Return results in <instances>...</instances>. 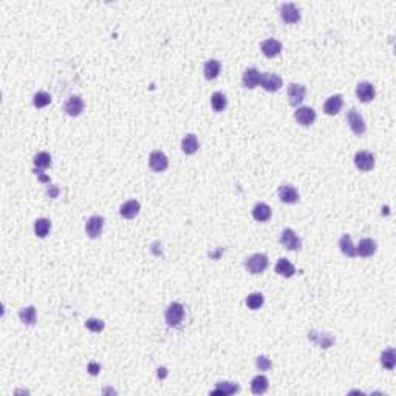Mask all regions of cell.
<instances>
[{
  "label": "cell",
  "instance_id": "cell-14",
  "mask_svg": "<svg viewBox=\"0 0 396 396\" xmlns=\"http://www.w3.org/2000/svg\"><path fill=\"white\" fill-rule=\"evenodd\" d=\"M260 48H262V53L266 57H275L282 51V44L279 41H275V39H266V41L260 44Z\"/></svg>",
  "mask_w": 396,
  "mask_h": 396
},
{
  "label": "cell",
  "instance_id": "cell-16",
  "mask_svg": "<svg viewBox=\"0 0 396 396\" xmlns=\"http://www.w3.org/2000/svg\"><path fill=\"white\" fill-rule=\"evenodd\" d=\"M344 105V99L341 95H334L331 98L326 99V102L323 105V110L326 115H330V116H334V115H338L341 112V108Z\"/></svg>",
  "mask_w": 396,
  "mask_h": 396
},
{
  "label": "cell",
  "instance_id": "cell-4",
  "mask_svg": "<svg viewBox=\"0 0 396 396\" xmlns=\"http://www.w3.org/2000/svg\"><path fill=\"white\" fill-rule=\"evenodd\" d=\"M280 243L290 251H299L302 249V242L297 237V234L293 229H285L280 235Z\"/></svg>",
  "mask_w": 396,
  "mask_h": 396
},
{
  "label": "cell",
  "instance_id": "cell-30",
  "mask_svg": "<svg viewBox=\"0 0 396 396\" xmlns=\"http://www.w3.org/2000/svg\"><path fill=\"white\" fill-rule=\"evenodd\" d=\"M50 229H51V223H50V220L47 219H37L36 223H34V232L37 237H41V239H44V237L48 235Z\"/></svg>",
  "mask_w": 396,
  "mask_h": 396
},
{
  "label": "cell",
  "instance_id": "cell-25",
  "mask_svg": "<svg viewBox=\"0 0 396 396\" xmlns=\"http://www.w3.org/2000/svg\"><path fill=\"white\" fill-rule=\"evenodd\" d=\"M181 148L186 155H192L198 150V140L195 135H186L181 141Z\"/></svg>",
  "mask_w": 396,
  "mask_h": 396
},
{
  "label": "cell",
  "instance_id": "cell-20",
  "mask_svg": "<svg viewBox=\"0 0 396 396\" xmlns=\"http://www.w3.org/2000/svg\"><path fill=\"white\" fill-rule=\"evenodd\" d=\"M252 217L257 222H268L271 219V207L266 203H257L252 209Z\"/></svg>",
  "mask_w": 396,
  "mask_h": 396
},
{
  "label": "cell",
  "instance_id": "cell-37",
  "mask_svg": "<svg viewBox=\"0 0 396 396\" xmlns=\"http://www.w3.org/2000/svg\"><path fill=\"white\" fill-rule=\"evenodd\" d=\"M87 370H88V373H90V374L96 376V374H98L99 371H101V365H99V364H96V362H90V364H88Z\"/></svg>",
  "mask_w": 396,
  "mask_h": 396
},
{
  "label": "cell",
  "instance_id": "cell-33",
  "mask_svg": "<svg viewBox=\"0 0 396 396\" xmlns=\"http://www.w3.org/2000/svg\"><path fill=\"white\" fill-rule=\"evenodd\" d=\"M34 166L39 167V169H47V167L51 166V156L47 152H39L34 156Z\"/></svg>",
  "mask_w": 396,
  "mask_h": 396
},
{
  "label": "cell",
  "instance_id": "cell-29",
  "mask_svg": "<svg viewBox=\"0 0 396 396\" xmlns=\"http://www.w3.org/2000/svg\"><path fill=\"white\" fill-rule=\"evenodd\" d=\"M19 318L25 325H34L36 323V308L34 306H26L19 311Z\"/></svg>",
  "mask_w": 396,
  "mask_h": 396
},
{
  "label": "cell",
  "instance_id": "cell-31",
  "mask_svg": "<svg viewBox=\"0 0 396 396\" xmlns=\"http://www.w3.org/2000/svg\"><path fill=\"white\" fill-rule=\"evenodd\" d=\"M211 104H212V108L215 112H223L226 108V104H227L226 96L223 93H220V92L214 93L212 98H211Z\"/></svg>",
  "mask_w": 396,
  "mask_h": 396
},
{
  "label": "cell",
  "instance_id": "cell-35",
  "mask_svg": "<svg viewBox=\"0 0 396 396\" xmlns=\"http://www.w3.org/2000/svg\"><path fill=\"white\" fill-rule=\"evenodd\" d=\"M85 326L90 331H93V333H99V331H102L104 330V322L102 321H99V319H88L87 322H85Z\"/></svg>",
  "mask_w": 396,
  "mask_h": 396
},
{
  "label": "cell",
  "instance_id": "cell-32",
  "mask_svg": "<svg viewBox=\"0 0 396 396\" xmlns=\"http://www.w3.org/2000/svg\"><path fill=\"white\" fill-rule=\"evenodd\" d=\"M263 302H265V299L260 293H252L246 297V305H248V308H251V310H259L263 305Z\"/></svg>",
  "mask_w": 396,
  "mask_h": 396
},
{
  "label": "cell",
  "instance_id": "cell-19",
  "mask_svg": "<svg viewBox=\"0 0 396 396\" xmlns=\"http://www.w3.org/2000/svg\"><path fill=\"white\" fill-rule=\"evenodd\" d=\"M141 209V206L140 203H138L136 200H130V201H127L121 206V209H120V214L124 217V219L127 220H132L135 219V217L138 215V212H140Z\"/></svg>",
  "mask_w": 396,
  "mask_h": 396
},
{
  "label": "cell",
  "instance_id": "cell-15",
  "mask_svg": "<svg viewBox=\"0 0 396 396\" xmlns=\"http://www.w3.org/2000/svg\"><path fill=\"white\" fill-rule=\"evenodd\" d=\"M356 95H358L359 101L362 102H370L374 99V87L370 82H359L358 87H356Z\"/></svg>",
  "mask_w": 396,
  "mask_h": 396
},
{
  "label": "cell",
  "instance_id": "cell-13",
  "mask_svg": "<svg viewBox=\"0 0 396 396\" xmlns=\"http://www.w3.org/2000/svg\"><path fill=\"white\" fill-rule=\"evenodd\" d=\"M148 164H150V169L155 172H163L167 169L169 166V160L163 152H152L150 153V160H148Z\"/></svg>",
  "mask_w": 396,
  "mask_h": 396
},
{
  "label": "cell",
  "instance_id": "cell-2",
  "mask_svg": "<svg viewBox=\"0 0 396 396\" xmlns=\"http://www.w3.org/2000/svg\"><path fill=\"white\" fill-rule=\"evenodd\" d=\"M246 268L251 274H262L268 268V257L265 254H254L246 260Z\"/></svg>",
  "mask_w": 396,
  "mask_h": 396
},
{
  "label": "cell",
  "instance_id": "cell-9",
  "mask_svg": "<svg viewBox=\"0 0 396 396\" xmlns=\"http://www.w3.org/2000/svg\"><path fill=\"white\" fill-rule=\"evenodd\" d=\"M294 118L299 124L308 127L316 121V112L311 107H299L294 113Z\"/></svg>",
  "mask_w": 396,
  "mask_h": 396
},
{
  "label": "cell",
  "instance_id": "cell-3",
  "mask_svg": "<svg viewBox=\"0 0 396 396\" xmlns=\"http://www.w3.org/2000/svg\"><path fill=\"white\" fill-rule=\"evenodd\" d=\"M346 121H348L350 124V128L353 130L354 135H364L365 130H367V125H365V121H364V118L361 116V113L358 110H354V108H351V110L348 112V115H346Z\"/></svg>",
  "mask_w": 396,
  "mask_h": 396
},
{
  "label": "cell",
  "instance_id": "cell-5",
  "mask_svg": "<svg viewBox=\"0 0 396 396\" xmlns=\"http://www.w3.org/2000/svg\"><path fill=\"white\" fill-rule=\"evenodd\" d=\"M280 17L285 24H297L300 21V13L294 3H283L280 6Z\"/></svg>",
  "mask_w": 396,
  "mask_h": 396
},
{
  "label": "cell",
  "instance_id": "cell-1",
  "mask_svg": "<svg viewBox=\"0 0 396 396\" xmlns=\"http://www.w3.org/2000/svg\"><path fill=\"white\" fill-rule=\"evenodd\" d=\"M184 318V306L178 302H173L169 305V308L166 310V322L169 326H176L180 325Z\"/></svg>",
  "mask_w": 396,
  "mask_h": 396
},
{
  "label": "cell",
  "instance_id": "cell-27",
  "mask_svg": "<svg viewBox=\"0 0 396 396\" xmlns=\"http://www.w3.org/2000/svg\"><path fill=\"white\" fill-rule=\"evenodd\" d=\"M381 364H382V367L387 369V370L395 369V365H396V351H395V348H389V350H385L381 354Z\"/></svg>",
  "mask_w": 396,
  "mask_h": 396
},
{
  "label": "cell",
  "instance_id": "cell-36",
  "mask_svg": "<svg viewBox=\"0 0 396 396\" xmlns=\"http://www.w3.org/2000/svg\"><path fill=\"white\" fill-rule=\"evenodd\" d=\"M255 364H257V367H259L262 371H266V370L271 369V361L266 358V356H259V358H257V361H255Z\"/></svg>",
  "mask_w": 396,
  "mask_h": 396
},
{
  "label": "cell",
  "instance_id": "cell-23",
  "mask_svg": "<svg viewBox=\"0 0 396 396\" xmlns=\"http://www.w3.org/2000/svg\"><path fill=\"white\" fill-rule=\"evenodd\" d=\"M339 248H341V251L344 255L346 257H356L358 254H356V248L351 242V237L348 234H344L341 237V240H339Z\"/></svg>",
  "mask_w": 396,
  "mask_h": 396
},
{
  "label": "cell",
  "instance_id": "cell-24",
  "mask_svg": "<svg viewBox=\"0 0 396 396\" xmlns=\"http://www.w3.org/2000/svg\"><path fill=\"white\" fill-rule=\"evenodd\" d=\"M220 70H222V65L219 61H215V59H211V61H207L204 64V77L212 81L217 76L220 74Z\"/></svg>",
  "mask_w": 396,
  "mask_h": 396
},
{
  "label": "cell",
  "instance_id": "cell-22",
  "mask_svg": "<svg viewBox=\"0 0 396 396\" xmlns=\"http://www.w3.org/2000/svg\"><path fill=\"white\" fill-rule=\"evenodd\" d=\"M270 387V382H268V378L263 374H259V376H255V378L252 379L251 382V390L254 395H263L266 390H268Z\"/></svg>",
  "mask_w": 396,
  "mask_h": 396
},
{
  "label": "cell",
  "instance_id": "cell-6",
  "mask_svg": "<svg viewBox=\"0 0 396 396\" xmlns=\"http://www.w3.org/2000/svg\"><path fill=\"white\" fill-rule=\"evenodd\" d=\"M102 226H104V219L99 215H93L88 219L87 224H85V231H87V235L90 237V239H98L99 235L102 234Z\"/></svg>",
  "mask_w": 396,
  "mask_h": 396
},
{
  "label": "cell",
  "instance_id": "cell-26",
  "mask_svg": "<svg viewBox=\"0 0 396 396\" xmlns=\"http://www.w3.org/2000/svg\"><path fill=\"white\" fill-rule=\"evenodd\" d=\"M275 272L282 277H293L296 272V268L286 259H280L275 265Z\"/></svg>",
  "mask_w": 396,
  "mask_h": 396
},
{
  "label": "cell",
  "instance_id": "cell-28",
  "mask_svg": "<svg viewBox=\"0 0 396 396\" xmlns=\"http://www.w3.org/2000/svg\"><path fill=\"white\" fill-rule=\"evenodd\" d=\"M240 389L237 384H232V382H219L217 384V389L212 392V395H232V393H237Z\"/></svg>",
  "mask_w": 396,
  "mask_h": 396
},
{
  "label": "cell",
  "instance_id": "cell-34",
  "mask_svg": "<svg viewBox=\"0 0 396 396\" xmlns=\"http://www.w3.org/2000/svg\"><path fill=\"white\" fill-rule=\"evenodd\" d=\"M50 102H51V96H50L47 92H37L34 95V99H33V104L36 108H42L45 105H48Z\"/></svg>",
  "mask_w": 396,
  "mask_h": 396
},
{
  "label": "cell",
  "instance_id": "cell-12",
  "mask_svg": "<svg viewBox=\"0 0 396 396\" xmlns=\"http://www.w3.org/2000/svg\"><path fill=\"white\" fill-rule=\"evenodd\" d=\"M64 110H65L67 115H70V116L81 115L82 110H84V101H82V98L81 96H70V98L67 99Z\"/></svg>",
  "mask_w": 396,
  "mask_h": 396
},
{
  "label": "cell",
  "instance_id": "cell-11",
  "mask_svg": "<svg viewBox=\"0 0 396 396\" xmlns=\"http://www.w3.org/2000/svg\"><path fill=\"white\" fill-rule=\"evenodd\" d=\"M260 84L266 92H277L282 87V77L274 73H263L260 77Z\"/></svg>",
  "mask_w": 396,
  "mask_h": 396
},
{
  "label": "cell",
  "instance_id": "cell-8",
  "mask_svg": "<svg viewBox=\"0 0 396 396\" xmlns=\"http://www.w3.org/2000/svg\"><path fill=\"white\" fill-rule=\"evenodd\" d=\"M306 95V88L302 84H290L288 85V98H290V104L293 107H297L299 104L303 102Z\"/></svg>",
  "mask_w": 396,
  "mask_h": 396
},
{
  "label": "cell",
  "instance_id": "cell-17",
  "mask_svg": "<svg viewBox=\"0 0 396 396\" xmlns=\"http://www.w3.org/2000/svg\"><path fill=\"white\" fill-rule=\"evenodd\" d=\"M260 77L262 74L257 72L255 68H248L243 73V85L246 88H249V90H252V88H255L260 84Z\"/></svg>",
  "mask_w": 396,
  "mask_h": 396
},
{
  "label": "cell",
  "instance_id": "cell-10",
  "mask_svg": "<svg viewBox=\"0 0 396 396\" xmlns=\"http://www.w3.org/2000/svg\"><path fill=\"white\" fill-rule=\"evenodd\" d=\"M279 198L280 201L286 203V204H294L299 201V192L294 186H290V184H283L279 187Z\"/></svg>",
  "mask_w": 396,
  "mask_h": 396
},
{
  "label": "cell",
  "instance_id": "cell-18",
  "mask_svg": "<svg viewBox=\"0 0 396 396\" xmlns=\"http://www.w3.org/2000/svg\"><path fill=\"white\" fill-rule=\"evenodd\" d=\"M308 338L314 344H318L321 348H330V346L334 344V338H333V336L323 334V333H318V331H310L308 333Z\"/></svg>",
  "mask_w": 396,
  "mask_h": 396
},
{
  "label": "cell",
  "instance_id": "cell-7",
  "mask_svg": "<svg viewBox=\"0 0 396 396\" xmlns=\"http://www.w3.org/2000/svg\"><path fill=\"white\" fill-rule=\"evenodd\" d=\"M354 166L359 171L369 172L374 167V156L370 152H358L354 155Z\"/></svg>",
  "mask_w": 396,
  "mask_h": 396
},
{
  "label": "cell",
  "instance_id": "cell-21",
  "mask_svg": "<svg viewBox=\"0 0 396 396\" xmlns=\"http://www.w3.org/2000/svg\"><path fill=\"white\" fill-rule=\"evenodd\" d=\"M376 252V242L371 239H364L359 242V246L356 248V254L361 257H371Z\"/></svg>",
  "mask_w": 396,
  "mask_h": 396
}]
</instances>
